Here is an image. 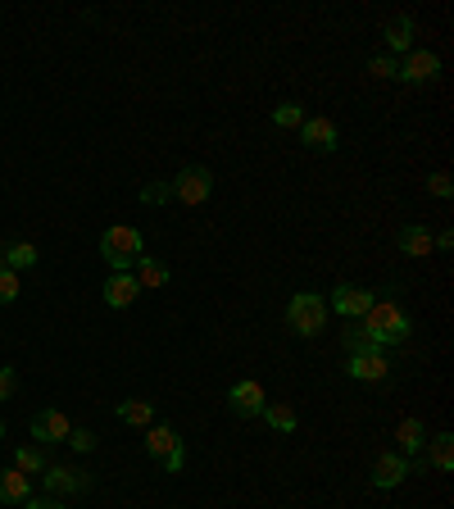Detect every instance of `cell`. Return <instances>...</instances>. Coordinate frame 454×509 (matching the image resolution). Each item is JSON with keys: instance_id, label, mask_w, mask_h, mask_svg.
<instances>
[{"instance_id": "obj_1", "label": "cell", "mask_w": 454, "mask_h": 509, "mask_svg": "<svg viewBox=\"0 0 454 509\" xmlns=\"http://www.w3.org/2000/svg\"><path fill=\"white\" fill-rule=\"evenodd\" d=\"M359 328L386 350V346H400V341H409V332H413V323H409V314L400 309V305H391V300H372V309L359 318Z\"/></svg>"}, {"instance_id": "obj_2", "label": "cell", "mask_w": 454, "mask_h": 509, "mask_svg": "<svg viewBox=\"0 0 454 509\" xmlns=\"http://www.w3.org/2000/svg\"><path fill=\"white\" fill-rule=\"evenodd\" d=\"M141 250H146V237H141L137 228L114 223V228L101 232V259H105L114 273H132L137 259H141Z\"/></svg>"}, {"instance_id": "obj_3", "label": "cell", "mask_w": 454, "mask_h": 509, "mask_svg": "<svg viewBox=\"0 0 454 509\" xmlns=\"http://www.w3.org/2000/svg\"><path fill=\"white\" fill-rule=\"evenodd\" d=\"M286 323H291L295 337H318V332L327 328V305H323L314 291H295V296L286 300Z\"/></svg>"}, {"instance_id": "obj_4", "label": "cell", "mask_w": 454, "mask_h": 509, "mask_svg": "<svg viewBox=\"0 0 454 509\" xmlns=\"http://www.w3.org/2000/svg\"><path fill=\"white\" fill-rule=\"evenodd\" d=\"M169 187H173V201H178V205H205L209 191H214V173H209L205 164H187Z\"/></svg>"}, {"instance_id": "obj_5", "label": "cell", "mask_w": 454, "mask_h": 509, "mask_svg": "<svg viewBox=\"0 0 454 509\" xmlns=\"http://www.w3.org/2000/svg\"><path fill=\"white\" fill-rule=\"evenodd\" d=\"M146 450H150V459H155L164 473H178V468L187 464V445H182V436H178L173 427H150V432H146Z\"/></svg>"}, {"instance_id": "obj_6", "label": "cell", "mask_w": 454, "mask_h": 509, "mask_svg": "<svg viewBox=\"0 0 454 509\" xmlns=\"http://www.w3.org/2000/svg\"><path fill=\"white\" fill-rule=\"evenodd\" d=\"M372 291H363V287H354V282H341V287H332V309L341 314V318H363L368 309H372Z\"/></svg>"}, {"instance_id": "obj_7", "label": "cell", "mask_w": 454, "mask_h": 509, "mask_svg": "<svg viewBox=\"0 0 454 509\" xmlns=\"http://www.w3.org/2000/svg\"><path fill=\"white\" fill-rule=\"evenodd\" d=\"M345 377H354V382H386V377H391V355H386V350L350 355V359H345Z\"/></svg>"}, {"instance_id": "obj_8", "label": "cell", "mask_w": 454, "mask_h": 509, "mask_svg": "<svg viewBox=\"0 0 454 509\" xmlns=\"http://www.w3.org/2000/svg\"><path fill=\"white\" fill-rule=\"evenodd\" d=\"M42 477H46V491H51L55 500H60V495H78V491L92 486V473H87V468H64V464H51Z\"/></svg>"}, {"instance_id": "obj_9", "label": "cell", "mask_w": 454, "mask_h": 509, "mask_svg": "<svg viewBox=\"0 0 454 509\" xmlns=\"http://www.w3.org/2000/svg\"><path fill=\"white\" fill-rule=\"evenodd\" d=\"M227 405H232V414H241V418H259L268 400H264V387H259L255 377H246V382H232Z\"/></svg>"}, {"instance_id": "obj_10", "label": "cell", "mask_w": 454, "mask_h": 509, "mask_svg": "<svg viewBox=\"0 0 454 509\" xmlns=\"http://www.w3.org/2000/svg\"><path fill=\"white\" fill-rule=\"evenodd\" d=\"M409 473H413V459L386 450V455H377V464H372V486H377V491H391V486H400Z\"/></svg>"}, {"instance_id": "obj_11", "label": "cell", "mask_w": 454, "mask_h": 509, "mask_svg": "<svg viewBox=\"0 0 454 509\" xmlns=\"http://www.w3.org/2000/svg\"><path fill=\"white\" fill-rule=\"evenodd\" d=\"M436 73H440V60H436L431 51H409L404 64H395V78H400V83H413V87H418V83H431Z\"/></svg>"}, {"instance_id": "obj_12", "label": "cell", "mask_w": 454, "mask_h": 509, "mask_svg": "<svg viewBox=\"0 0 454 509\" xmlns=\"http://www.w3.org/2000/svg\"><path fill=\"white\" fill-rule=\"evenodd\" d=\"M300 142H304L309 151H318V155H332V151H336V123L323 119V114H318V119H304V123H300Z\"/></svg>"}, {"instance_id": "obj_13", "label": "cell", "mask_w": 454, "mask_h": 509, "mask_svg": "<svg viewBox=\"0 0 454 509\" xmlns=\"http://www.w3.org/2000/svg\"><path fill=\"white\" fill-rule=\"evenodd\" d=\"M69 432H73V423L64 418V409H42V414L33 418V436H37L42 445H55V441H69Z\"/></svg>"}, {"instance_id": "obj_14", "label": "cell", "mask_w": 454, "mask_h": 509, "mask_svg": "<svg viewBox=\"0 0 454 509\" xmlns=\"http://www.w3.org/2000/svg\"><path fill=\"white\" fill-rule=\"evenodd\" d=\"M137 296H141V287H137L132 273H110V282H105V305L110 309H128Z\"/></svg>"}, {"instance_id": "obj_15", "label": "cell", "mask_w": 454, "mask_h": 509, "mask_svg": "<svg viewBox=\"0 0 454 509\" xmlns=\"http://www.w3.org/2000/svg\"><path fill=\"white\" fill-rule=\"evenodd\" d=\"M395 246H400V255H409V259H427V255L436 250V246H431V232H427V228H418V223L400 228Z\"/></svg>"}, {"instance_id": "obj_16", "label": "cell", "mask_w": 454, "mask_h": 509, "mask_svg": "<svg viewBox=\"0 0 454 509\" xmlns=\"http://www.w3.org/2000/svg\"><path fill=\"white\" fill-rule=\"evenodd\" d=\"M24 500H33L28 473H19V468H0V504H24Z\"/></svg>"}, {"instance_id": "obj_17", "label": "cell", "mask_w": 454, "mask_h": 509, "mask_svg": "<svg viewBox=\"0 0 454 509\" xmlns=\"http://www.w3.org/2000/svg\"><path fill=\"white\" fill-rule=\"evenodd\" d=\"M427 445V427H422V418H404L400 423V432H395V455H418Z\"/></svg>"}, {"instance_id": "obj_18", "label": "cell", "mask_w": 454, "mask_h": 509, "mask_svg": "<svg viewBox=\"0 0 454 509\" xmlns=\"http://www.w3.org/2000/svg\"><path fill=\"white\" fill-rule=\"evenodd\" d=\"M413 33H418V24H413L409 15H395V19H386V33H382V37H386L391 51H409V46H413Z\"/></svg>"}, {"instance_id": "obj_19", "label": "cell", "mask_w": 454, "mask_h": 509, "mask_svg": "<svg viewBox=\"0 0 454 509\" xmlns=\"http://www.w3.org/2000/svg\"><path fill=\"white\" fill-rule=\"evenodd\" d=\"M42 255H37V246L33 241H14V246H5V250H0V264H5V269H14V273H24V269H33Z\"/></svg>"}, {"instance_id": "obj_20", "label": "cell", "mask_w": 454, "mask_h": 509, "mask_svg": "<svg viewBox=\"0 0 454 509\" xmlns=\"http://www.w3.org/2000/svg\"><path fill=\"white\" fill-rule=\"evenodd\" d=\"M132 278H137V287H141V291H150V287H164V282H169V269H164L159 259L141 255V259H137V269H132Z\"/></svg>"}, {"instance_id": "obj_21", "label": "cell", "mask_w": 454, "mask_h": 509, "mask_svg": "<svg viewBox=\"0 0 454 509\" xmlns=\"http://www.w3.org/2000/svg\"><path fill=\"white\" fill-rule=\"evenodd\" d=\"M119 418L128 427H155V405L150 400H119Z\"/></svg>"}, {"instance_id": "obj_22", "label": "cell", "mask_w": 454, "mask_h": 509, "mask_svg": "<svg viewBox=\"0 0 454 509\" xmlns=\"http://www.w3.org/2000/svg\"><path fill=\"white\" fill-rule=\"evenodd\" d=\"M259 418H264L273 432H295V423H300V414H295L286 400H282V405H264V414H259Z\"/></svg>"}, {"instance_id": "obj_23", "label": "cell", "mask_w": 454, "mask_h": 509, "mask_svg": "<svg viewBox=\"0 0 454 509\" xmlns=\"http://www.w3.org/2000/svg\"><path fill=\"white\" fill-rule=\"evenodd\" d=\"M427 464H431L436 473H449V468H454V441H449V432H440V436L431 441V450H427Z\"/></svg>"}, {"instance_id": "obj_24", "label": "cell", "mask_w": 454, "mask_h": 509, "mask_svg": "<svg viewBox=\"0 0 454 509\" xmlns=\"http://www.w3.org/2000/svg\"><path fill=\"white\" fill-rule=\"evenodd\" d=\"M14 468H19V473H46V468H51V455H46L42 445H19Z\"/></svg>"}, {"instance_id": "obj_25", "label": "cell", "mask_w": 454, "mask_h": 509, "mask_svg": "<svg viewBox=\"0 0 454 509\" xmlns=\"http://www.w3.org/2000/svg\"><path fill=\"white\" fill-rule=\"evenodd\" d=\"M309 114H304V105L300 101H282L277 110H273V128H300Z\"/></svg>"}, {"instance_id": "obj_26", "label": "cell", "mask_w": 454, "mask_h": 509, "mask_svg": "<svg viewBox=\"0 0 454 509\" xmlns=\"http://www.w3.org/2000/svg\"><path fill=\"white\" fill-rule=\"evenodd\" d=\"M19 300V273L0 264V305H14Z\"/></svg>"}, {"instance_id": "obj_27", "label": "cell", "mask_w": 454, "mask_h": 509, "mask_svg": "<svg viewBox=\"0 0 454 509\" xmlns=\"http://www.w3.org/2000/svg\"><path fill=\"white\" fill-rule=\"evenodd\" d=\"M141 201H146V205H164V201H173V187H169V182H155V187H141Z\"/></svg>"}, {"instance_id": "obj_28", "label": "cell", "mask_w": 454, "mask_h": 509, "mask_svg": "<svg viewBox=\"0 0 454 509\" xmlns=\"http://www.w3.org/2000/svg\"><path fill=\"white\" fill-rule=\"evenodd\" d=\"M69 445H73L78 455H87V450H96V432H87V427H73V432H69Z\"/></svg>"}, {"instance_id": "obj_29", "label": "cell", "mask_w": 454, "mask_h": 509, "mask_svg": "<svg viewBox=\"0 0 454 509\" xmlns=\"http://www.w3.org/2000/svg\"><path fill=\"white\" fill-rule=\"evenodd\" d=\"M368 73H372V78H395V60H391V55H372V60H368Z\"/></svg>"}, {"instance_id": "obj_30", "label": "cell", "mask_w": 454, "mask_h": 509, "mask_svg": "<svg viewBox=\"0 0 454 509\" xmlns=\"http://www.w3.org/2000/svg\"><path fill=\"white\" fill-rule=\"evenodd\" d=\"M14 391H19V373L5 364V368H0V400H10Z\"/></svg>"}, {"instance_id": "obj_31", "label": "cell", "mask_w": 454, "mask_h": 509, "mask_svg": "<svg viewBox=\"0 0 454 509\" xmlns=\"http://www.w3.org/2000/svg\"><path fill=\"white\" fill-rule=\"evenodd\" d=\"M427 191H431V196H440V201H449V191H454V187H449V178H445V173H431V178H427Z\"/></svg>"}, {"instance_id": "obj_32", "label": "cell", "mask_w": 454, "mask_h": 509, "mask_svg": "<svg viewBox=\"0 0 454 509\" xmlns=\"http://www.w3.org/2000/svg\"><path fill=\"white\" fill-rule=\"evenodd\" d=\"M24 509H64V500H55V495H42V500H24Z\"/></svg>"}, {"instance_id": "obj_33", "label": "cell", "mask_w": 454, "mask_h": 509, "mask_svg": "<svg viewBox=\"0 0 454 509\" xmlns=\"http://www.w3.org/2000/svg\"><path fill=\"white\" fill-rule=\"evenodd\" d=\"M431 246H440V250H449V246H454V232H436V237H431Z\"/></svg>"}, {"instance_id": "obj_34", "label": "cell", "mask_w": 454, "mask_h": 509, "mask_svg": "<svg viewBox=\"0 0 454 509\" xmlns=\"http://www.w3.org/2000/svg\"><path fill=\"white\" fill-rule=\"evenodd\" d=\"M0 436H5V423H0Z\"/></svg>"}]
</instances>
